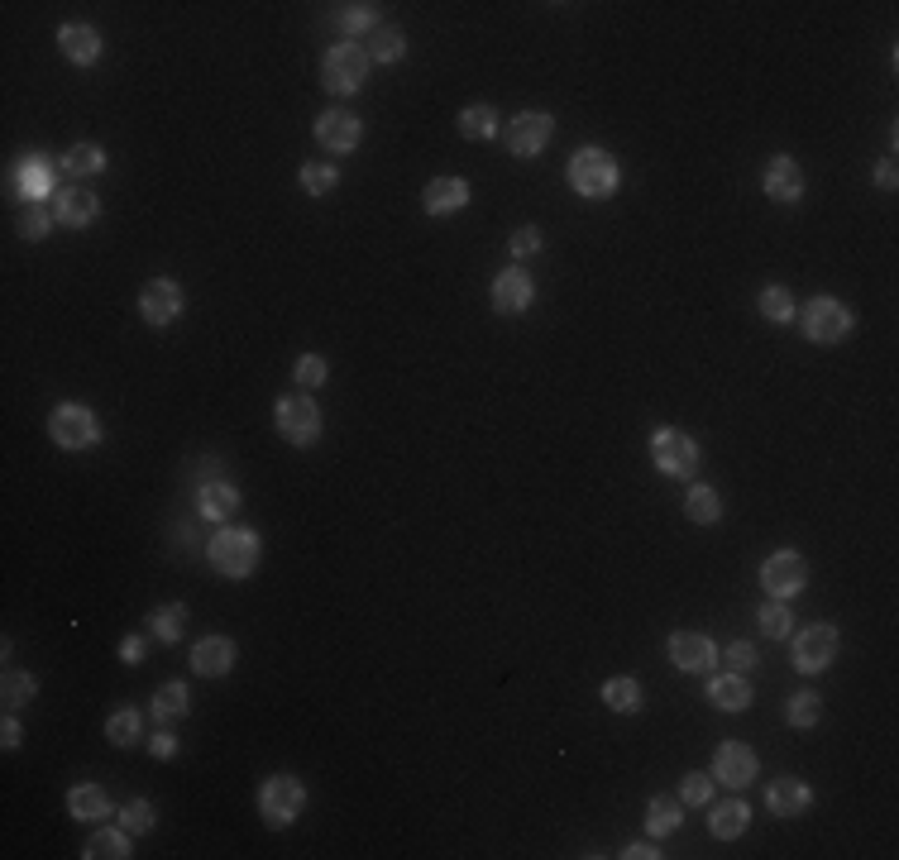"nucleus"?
<instances>
[{
	"label": "nucleus",
	"mask_w": 899,
	"mask_h": 860,
	"mask_svg": "<svg viewBox=\"0 0 899 860\" xmlns=\"http://www.w3.org/2000/svg\"><path fill=\"white\" fill-rule=\"evenodd\" d=\"M531 301H536V287H531V278L522 268L498 273V282H493V311H498V316H522Z\"/></svg>",
	"instance_id": "14"
},
{
	"label": "nucleus",
	"mask_w": 899,
	"mask_h": 860,
	"mask_svg": "<svg viewBox=\"0 0 899 860\" xmlns=\"http://www.w3.org/2000/svg\"><path fill=\"white\" fill-rule=\"evenodd\" d=\"M550 129H555V120H550L546 110H522V115L507 125V149L517 153V158H536V153L550 144Z\"/></svg>",
	"instance_id": "11"
},
{
	"label": "nucleus",
	"mask_w": 899,
	"mask_h": 860,
	"mask_svg": "<svg viewBox=\"0 0 899 860\" xmlns=\"http://www.w3.org/2000/svg\"><path fill=\"white\" fill-rule=\"evenodd\" d=\"M187 708H192L187 684H163L154 693V717H158V722H177V717H187Z\"/></svg>",
	"instance_id": "32"
},
{
	"label": "nucleus",
	"mask_w": 899,
	"mask_h": 860,
	"mask_svg": "<svg viewBox=\"0 0 899 860\" xmlns=\"http://www.w3.org/2000/svg\"><path fill=\"white\" fill-rule=\"evenodd\" d=\"M120 827H125V832H149V827H154V803L134 798L130 808L120 813Z\"/></svg>",
	"instance_id": "46"
},
{
	"label": "nucleus",
	"mask_w": 899,
	"mask_h": 860,
	"mask_svg": "<svg viewBox=\"0 0 899 860\" xmlns=\"http://www.w3.org/2000/svg\"><path fill=\"white\" fill-rule=\"evenodd\" d=\"M364 53H369V63H397V58L407 53V39H402V29H393V24H378Z\"/></svg>",
	"instance_id": "30"
},
{
	"label": "nucleus",
	"mask_w": 899,
	"mask_h": 860,
	"mask_svg": "<svg viewBox=\"0 0 899 860\" xmlns=\"http://www.w3.org/2000/svg\"><path fill=\"white\" fill-rule=\"evenodd\" d=\"M10 192H20L29 206H34V196L48 192V163L34 153V158H24L20 172H10Z\"/></svg>",
	"instance_id": "26"
},
{
	"label": "nucleus",
	"mask_w": 899,
	"mask_h": 860,
	"mask_svg": "<svg viewBox=\"0 0 899 860\" xmlns=\"http://www.w3.org/2000/svg\"><path fill=\"white\" fill-rule=\"evenodd\" d=\"M536 249H541V230H536V225H522V230L512 235V254L527 258V254H536Z\"/></svg>",
	"instance_id": "49"
},
{
	"label": "nucleus",
	"mask_w": 899,
	"mask_h": 860,
	"mask_svg": "<svg viewBox=\"0 0 899 860\" xmlns=\"http://www.w3.org/2000/svg\"><path fill=\"white\" fill-rule=\"evenodd\" d=\"M837 660V631L833 626H809L794 636V669L804 674H823Z\"/></svg>",
	"instance_id": "10"
},
{
	"label": "nucleus",
	"mask_w": 899,
	"mask_h": 860,
	"mask_svg": "<svg viewBox=\"0 0 899 860\" xmlns=\"http://www.w3.org/2000/svg\"><path fill=\"white\" fill-rule=\"evenodd\" d=\"M761 316L775 321V325L794 321V297L785 292V287H766V292H761Z\"/></svg>",
	"instance_id": "41"
},
{
	"label": "nucleus",
	"mask_w": 899,
	"mask_h": 860,
	"mask_svg": "<svg viewBox=\"0 0 899 860\" xmlns=\"http://www.w3.org/2000/svg\"><path fill=\"white\" fill-rule=\"evenodd\" d=\"M335 182H340V172L330 168V163H307V168H302V187H307L311 196L335 192Z\"/></svg>",
	"instance_id": "43"
},
{
	"label": "nucleus",
	"mask_w": 899,
	"mask_h": 860,
	"mask_svg": "<svg viewBox=\"0 0 899 860\" xmlns=\"http://www.w3.org/2000/svg\"><path fill=\"white\" fill-rule=\"evenodd\" d=\"M201 512L225 521V516L240 512V488L235 483H201Z\"/></svg>",
	"instance_id": "28"
},
{
	"label": "nucleus",
	"mask_w": 899,
	"mask_h": 860,
	"mask_svg": "<svg viewBox=\"0 0 899 860\" xmlns=\"http://www.w3.org/2000/svg\"><path fill=\"white\" fill-rule=\"evenodd\" d=\"M106 736H110V746H134L139 736H144V717L134 708H120V712H110V722H106Z\"/></svg>",
	"instance_id": "33"
},
{
	"label": "nucleus",
	"mask_w": 899,
	"mask_h": 860,
	"mask_svg": "<svg viewBox=\"0 0 899 860\" xmlns=\"http://www.w3.org/2000/svg\"><path fill=\"white\" fill-rule=\"evenodd\" d=\"M670 660H675V669H684V674H703V669L713 665V641H708L703 631H675V636H670Z\"/></svg>",
	"instance_id": "16"
},
{
	"label": "nucleus",
	"mask_w": 899,
	"mask_h": 860,
	"mask_svg": "<svg viewBox=\"0 0 899 860\" xmlns=\"http://www.w3.org/2000/svg\"><path fill=\"white\" fill-rule=\"evenodd\" d=\"M48 225H53V215L39 211V206H29V211L20 215V235H24V239H44V235H48Z\"/></svg>",
	"instance_id": "47"
},
{
	"label": "nucleus",
	"mask_w": 899,
	"mask_h": 860,
	"mask_svg": "<svg viewBox=\"0 0 899 860\" xmlns=\"http://www.w3.org/2000/svg\"><path fill=\"white\" fill-rule=\"evenodd\" d=\"M790 631H794V612L780 598H770L766 607H761V636H766V641H785Z\"/></svg>",
	"instance_id": "35"
},
{
	"label": "nucleus",
	"mask_w": 899,
	"mask_h": 860,
	"mask_svg": "<svg viewBox=\"0 0 899 860\" xmlns=\"http://www.w3.org/2000/svg\"><path fill=\"white\" fill-rule=\"evenodd\" d=\"M603 703H608L613 712H641L646 698H641V684H636L632 674H617V679L603 684Z\"/></svg>",
	"instance_id": "29"
},
{
	"label": "nucleus",
	"mask_w": 899,
	"mask_h": 860,
	"mask_svg": "<svg viewBox=\"0 0 899 860\" xmlns=\"http://www.w3.org/2000/svg\"><path fill=\"white\" fill-rule=\"evenodd\" d=\"M651 464L660 473H670V478H689V473L699 469V445H694V435H684L675 426H660L656 440H651Z\"/></svg>",
	"instance_id": "4"
},
{
	"label": "nucleus",
	"mask_w": 899,
	"mask_h": 860,
	"mask_svg": "<svg viewBox=\"0 0 899 860\" xmlns=\"http://www.w3.org/2000/svg\"><path fill=\"white\" fill-rule=\"evenodd\" d=\"M316 139H321V149H330V153H354L359 149V120H354L350 110H326V115L316 120Z\"/></svg>",
	"instance_id": "15"
},
{
	"label": "nucleus",
	"mask_w": 899,
	"mask_h": 860,
	"mask_svg": "<svg viewBox=\"0 0 899 860\" xmlns=\"http://www.w3.org/2000/svg\"><path fill=\"white\" fill-rule=\"evenodd\" d=\"M96 172H106V153L96 144H72L67 149V177H96Z\"/></svg>",
	"instance_id": "36"
},
{
	"label": "nucleus",
	"mask_w": 899,
	"mask_h": 860,
	"mask_svg": "<svg viewBox=\"0 0 899 860\" xmlns=\"http://www.w3.org/2000/svg\"><path fill=\"white\" fill-rule=\"evenodd\" d=\"M708 698H713L718 712H742L746 703H751V688H746L742 674H718V679L708 684Z\"/></svg>",
	"instance_id": "25"
},
{
	"label": "nucleus",
	"mask_w": 899,
	"mask_h": 860,
	"mask_svg": "<svg viewBox=\"0 0 899 860\" xmlns=\"http://www.w3.org/2000/svg\"><path fill=\"white\" fill-rule=\"evenodd\" d=\"M82 856H91V860H125L130 856V841L120 837V832H96V837L87 841V851Z\"/></svg>",
	"instance_id": "40"
},
{
	"label": "nucleus",
	"mask_w": 899,
	"mask_h": 860,
	"mask_svg": "<svg viewBox=\"0 0 899 860\" xmlns=\"http://www.w3.org/2000/svg\"><path fill=\"white\" fill-rule=\"evenodd\" d=\"M421 206L431 215H455L469 206V182L464 177H436V182H426V192H421Z\"/></svg>",
	"instance_id": "19"
},
{
	"label": "nucleus",
	"mask_w": 899,
	"mask_h": 860,
	"mask_svg": "<svg viewBox=\"0 0 899 860\" xmlns=\"http://www.w3.org/2000/svg\"><path fill=\"white\" fill-rule=\"evenodd\" d=\"M48 435H53V445H63V450H87V445L101 440V426H96L91 407L63 402V407H53V416H48Z\"/></svg>",
	"instance_id": "6"
},
{
	"label": "nucleus",
	"mask_w": 899,
	"mask_h": 860,
	"mask_svg": "<svg viewBox=\"0 0 899 860\" xmlns=\"http://www.w3.org/2000/svg\"><path fill=\"white\" fill-rule=\"evenodd\" d=\"M302 808H307V789H302L292 774H273L264 789H259V813H264L268 827H287V822H297Z\"/></svg>",
	"instance_id": "5"
},
{
	"label": "nucleus",
	"mask_w": 899,
	"mask_h": 860,
	"mask_svg": "<svg viewBox=\"0 0 899 860\" xmlns=\"http://www.w3.org/2000/svg\"><path fill=\"white\" fill-rule=\"evenodd\" d=\"M766 196H770V201H785V206L804 196V172H799V163H794L790 153L770 158V168H766Z\"/></svg>",
	"instance_id": "18"
},
{
	"label": "nucleus",
	"mask_w": 899,
	"mask_h": 860,
	"mask_svg": "<svg viewBox=\"0 0 899 860\" xmlns=\"http://www.w3.org/2000/svg\"><path fill=\"white\" fill-rule=\"evenodd\" d=\"M182 287H177L173 278H154L144 292H139V316L149 325H168V321H177L182 316Z\"/></svg>",
	"instance_id": "13"
},
{
	"label": "nucleus",
	"mask_w": 899,
	"mask_h": 860,
	"mask_svg": "<svg viewBox=\"0 0 899 860\" xmlns=\"http://www.w3.org/2000/svg\"><path fill=\"white\" fill-rule=\"evenodd\" d=\"M713 798V774H684V784H680V803H708Z\"/></svg>",
	"instance_id": "45"
},
{
	"label": "nucleus",
	"mask_w": 899,
	"mask_h": 860,
	"mask_svg": "<svg viewBox=\"0 0 899 860\" xmlns=\"http://www.w3.org/2000/svg\"><path fill=\"white\" fill-rule=\"evenodd\" d=\"M67 813L77 817V822H96V817L110 813V794L101 784H77V789L67 794Z\"/></svg>",
	"instance_id": "24"
},
{
	"label": "nucleus",
	"mask_w": 899,
	"mask_h": 860,
	"mask_svg": "<svg viewBox=\"0 0 899 860\" xmlns=\"http://www.w3.org/2000/svg\"><path fill=\"white\" fill-rule=\"evenodd\" d=\"M96 215H101V201H96L87 187H67V192H58V206H53V220H58V225L82 230V225H91Z\"/></svg>",
	"instance_id": "20"
},
{
	"label": "nucleus",
	"mask_w": 899,
	"mask_h": 860,
	"mask_svg": "<svg viewBox=\"0 0 899 860\" xmlns=\"http://www.w3.org/2000/svg\"><path fill=\"white\" fill-rule=\"evenodd\" d=\"M58 48H63L67 63L91 67L101 58V34H96L91 24H63V29H58Z\"/></svg>",
	"instance_id": "21"
},
{
	"label": "nucleus",
	"mask_w": 899,
	"mask_h": 860,
	"mask_svg": "<svg viewBox=\"0 0 899 860\" xmlns=\"http://www.w3.org/2000/svg\"><path fill=\"white\" fill-rule=\"evenodd\" d=\"M570 187L579 196H613L617 192V158L608 149H579L570 158Z\"/></svg>",
	"instance_id": "2"
},
{
	"label": "nucleus",
	"mask_w": 899,
	"mask_h": 860,
	"mask_svg": "<svg viewBox=\"0 0 899 860\" xmlns=\"http://www.w3.org/2000/svg\"><path fill=\"white\" fill-rule=\"evenodd\" d=\"M751 827V808H746L742 798H727V803H718L713 813H708V832L718 841H737Z\"/></svg>",
	"instance_id": "23"
},
{
	"label": "nucleus",
	"mask_w": 899,
	"mask_h": 860,
	"mask_svg": "<svg viewBox=\"0 0 899 860\" xmlns=\"http://www.w3.org/2000/svg\"><path fill=\"white\" fill-rule=\"evenodd\" d=\"M0 741H5V751H15V746H20V722H15V717H5V727H0Z\"/></svg>",
	"instance_id": "52"
},
{
	"label": "nucleus",
	"mask_w": 899,
	"mask_h": 860,
	"mask_svg": "<svg viewBox=\"0 0 899 860\" xmlns=\"http://www.w3.org/2000/svg\"><path fill=\"white\" fill-rule=\"evenodd\" d=\"M34 693H39V684H34L29 674H15V669H10V674H5V684H0V698H5V708H10V712L24 708Z\"/></svg>",
	"instance_id": "42"
},
{
	"label": "nucleus",
	"mask_w": 899,
	"mask_h": 860,
	"mask_svg": "<svg viewBox=\"0 0 899 860\" xmlns=\"http://www.w3.org/2000/svg\"><path fill=\"white\" fill-rule=\"evenodd\" d=\"M809 803H813V789H809V784H799V779H775V784L766 789V808L775 817L809 813Z\"/></svg>",
	"instance_id": "22"
},
{
	"label": "nucleus",
	"mask_w": 899,
	"mask_h": 860,
	"mask_svg": "<svg viewBox=\"0 0 899 860\" xmlns=\"http://www.w3.org/2000/svg\"><path fill=\"white\" fill-rule=\"evenodd\" d=\"M378 10H373V5H364V0H354V5H340V10H335V24H340V29H345V34H364V29H378Z\"/></svg>",
	"instance_id": "39"
},
{
	"label": "nucleus",
	"mask_w": 899,
	"mask_h": 860,
	"mask_svg": "<svg viewBox=\"0 0 899 860\" xmlns=\"http://www.w3.org/2000/svg\"><path fill=\"white\" fill-rule=\"evenodd\" d=\"M727 665H732V674L756 669V645H751V641H732V645H727Z\"/></svg>",
	"instance_id": "48"
},
{
	"label": "nucleus",
	"mask_w": 899,
	"mask_h": 860,
	"mask_svg": "<svg viewBox=\"0 0 899 860\" xmlns=\"http://www.w3.org/2000/svg\"><path fill=\"white\" fill-rule=\"evenodd\" d=\"M799 325L813 344H837L847 330H852V311L833 297H813L804 311H799Z\"/></svg>",
	"instance_id": "8"
},
{
	"label": "nucleus",
	"mask_w": 899,
	"mask_h": 860,
	"mask_svg": "<svg viewBox=\"0 0 899 860\" xmlns=\"http://www.w3.org/2000/svg\"><path fill=\"white\" fill-rule=\"evenodd\" d=\"M182 631H187V607H182V602L158 607V612H154V636H158V641H182Z\"/></svg>",
	"instance_id": "37"
},
{
	"label": "nucleus",
	"mask_w": 899,
	"mask_h": 860,
	"mask_svg": "<svg viewBox=\"0 0 899 860\" xmlns=\"http://www.w3.org/2000/svg\"><path fill=\"white\" fill-rule=\"evenodd\" d=\"M149 751H154V755H158V760H168V755H173V751H177V741H173V736H168V731H158L154 741H149Z\"/></svg>",
	"instance_id": "50"
},
{
	"label": "nucleus",
	"mask_w": 899,
	"mask_h": 860,
	"mask_svg": "<svg viewBox=\"0 0 899 860\" xmlns=\"http://www.w3.org/2000/svg\"><path fill=\"white\" fill-rule=\"evenodd\" d=\"M809 583V564L794 555V550H780V555H770L766 564H761V588H766L770 598H794L799 588Z\"/></svg>",
	"instance_id": "9"
},
{
	"label": "nucleus",
	"mask_w": 899,
	"mask_h": 860,
	"mask_svg": "<svg viewBox=\"0 0 899 860\" xmlns=\"http://www.w3.org/2000/svg\"><path fill=\"white\" fill-rule=\"evenodd\" d=\"M139 650H144V641H139V636H130V641H125V650H120V655H125V665H139Z\"/></svg>",
	"instance_id": "53"
},
{
	"label": "nucleus",
	"mask_w": 899,
	"mask_h": 860,
	"mask_svg": "<svg viewBox=\"0 0 899 860\" xmlns=\"http://www.w3.org/2000/svg\"><path fill=\"white\" fill-rule=\"evenodd\" d=\"M684 512H689V521H699V526H713L718 516H723V497H718V488H689V497H684Z\"/></svg>",
	"instance_id": "31"
},
{
	"label": "nucleus",
	"mask_w": 899,
	"mask_h": 860,
	"mask_svg": "<svg viewBox=\"0 0 899 860\" xmlns=\"http://www.w3.org/2000/svg\"><path fill=\"white\" fill-rule=\"evenodd\" d=\"M876 182H880V187H885V192H895V182H899V177H895V168H890V163H880Z\"/></svg>",
	"instance_id": "54"
},
{
	"label": "nucleus",
	"mask_w": 899,
	"mask_h": 860,
	"mask_svg": "<svg viewBox=\"0 0 899 860\" xmlns=\"http://www.w3.org/2000/svg\"><path fill=\"white\" fill-rule=\"evenodd\" d=\"M192 669H197L201 679L230 674V669H235V641H225V636H206V641H197L192 645Z\"/></svg>",
	"instance_id": "17"
},
{
	"label": "nucleus",
	"mask_w": 899,
	"mask_h": 860,
	"mask_svg": "<svg viewBox=\"0 0 899 860\" xmlns=\"http://www.w3.org/2000/svg\"><path fill=\"white\" fill-rule=\"evenodd\" d=\"M369 77V53L359 48V43H335L326 53V63H321V82H326L330 96H350L359 91Z\"/></svg>",
	"instance_id": "3"
},
{
	"label": "nucleus",
	"mask_w": 899,
	"mask_h": 860,
	"mask_svg": "<svg viewBox=\"0 0 899 860\" xmlns=\"http://www.w3.org/2000/svg\"><path fill=\"white\" fill-rule=\"evenodd\" d=\"M713 779L727 784V789H746V784L756 779V751L742 746V741H723V746L713 751Z\"/></svg>",
	"instance_id": "12"
},
{
	"label": "nucleus",
	"mask_w": 899,
	"mask_h": 860,
	"mask_svg": "<svg viewBox=\"0 0 899 860\" xmlns=\"http://www.w3.org/2000/svg\"><path fill=\"white\" fill-rule=\"evenodd\" d=\"M680 798H670V794H656L651 798V808H646V827H651V837H670V832H680Z\"/></svg>",
	"instance_id": "27"
},
{
	"label": "nucleus",
	"mask_w": 899,
	"mask_h": 860,
	"mask_svg": "<svg viewBox=\"0 0 899 860\" xmlns=\"http://www.w3.org/2000/svg\"><path fill=\"white\" fill-rule=\"evenodd\" d=\"M292 378H297V387H321L326 383V359L321 354H302L297 368H292Z\"/></svg>",
	"instance_id": "44"
},
{
	"label": "nucleus",
	"mask_w": 899,
	"mask_h": 860,
	"mask_svg": "<svg viewBox=\"0 0 899 860\" xmlns=\"http://www.w3.org/2000/svg\"><path fill=\"white\" fill-rule=\"evenodd\" d=\"M785 717H790V727H818V717H823V703H818V693L799 688V693L790 698V708H785Z\"/></svg>",
	"instance_id": "38"
},
{
	"label": "nucleus",
	"mask_w": 899,
	"mask_h": 860,
	"mask_svg": "<svg viewBox=\"0 0 899 860\" xmlns=\"http://www.w3.org/2000/svg\"><path fill=\"white\" fill-rule=\"evenodd\" d=\"M259 555H264V545L254 531H240V526H230V531H220L211 545H206V559H211V569L225 574V579H249L254 569H259Z\"/></svg>",
	"instance_id": "1"
},
{
	"label": "nucleus",
	"mask_w": 899,
	"mask_h": 860,
	"mask_svg": "<svg viewBox=\"0 0 899 860\" xmlns=\"http://www.w3.org/2000/svg\"><path fill=\"white\" fill-rule=\"evenodd\" d=\"M622 856H627V860H656L660 851H656V846H651V841H632V846H627Z\"/></svg>",
	"instance_id": "51"
},
{
	"label": "nucleus",
	"mask_w": 899,
	"mask_h": 860,
	"mask_svg": "<svg viewBox=\"0 0 899 860\" xmlns=\"http://www.w3.org/2000/svg\"><path fill=\"white\" fill-rule=\"evenodd\" d=\"M460 134L464 139H493V134H498V115H493V106H464L460 110Z\"/></svg>",
	"instance_id": "34"
},
{
	"label": "nucleus",
	"mask_w": 899,
	"mask_h": 860,
	"mask_svg": "<svg viewBox=\"0 0 899 860\" xmlns=\"http://www.w3.org/2000/svg\"><path fill=\"white\" fill-rule=\"evenodd\" d=\"M273 421H278V435H283L287 445H311V440L321 435V411H316V402H311L307 392L283 397L278 411H273Z\"/></svg>",
	"instance_id": "7"
}]
</instances>
